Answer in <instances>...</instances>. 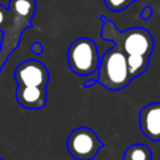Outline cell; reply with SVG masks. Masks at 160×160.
Instances as JSON below:
<instances>
[{
  "label": "cell",
  "instance_id": "cell-1",
  "mask_svg": "<svg viewBox=\"0 0 160 160\" xmlns=\"http://www.w3.org/2000/svg\"><path fill=\"white\" fill-rule=\"evenodd\" d=\"M9 16L2 29V41L0 45V74L9 56L18 48L25 29L32 26V18L36 11L35 0H10Z\"/></svg>",
  "mask_w": 160,
  "mask_h": 160
},
{
  "label": "cell",
  "instance_id": "cell-2",
  "mask_svg": "<svg viewBox=\"0 0 160 160\" xmlns=\"http://www.w3.org/2000/svg\"><path fill=\"white\" fill-rule=\"evenodd\" d=\"M100 19L102 21L101 38L104 40L112 41L114 45H116L126 56H151L155 48V41L152 35L145 28H130L125 31H120L118 26L105 15H101Z\"/></svg>",
  "mask_w": 160,
  "mask_h": 160
},
{
  "label": "cell",
  "instance_id": "cell-3",
  "mask_svg": "<svg viewBox=\"0 0 160 160\" xmlns=\"http://www.w3.org/2000/svg\"><path fill=\"white\" fill-rule=\"evenodd\" d=\"M96 72L98 82L111 91H119L126 88L132 80L129 72L126 55L116 45L102 55Z\"/></svg>",
  "mask_w": 160,
  "mask_h": 160
},
{
  "label": "cell",
  "instance_id": "cell-4",
  "mask_svg": "<svg viewBox=\"0 0 160 160\" xmlns=\"http://www.w3.org/2000/svg\"><path fill=\"white\" fill-rule=\"evenodd\" d=\"M70 70L80 76L94 74L99 66L98 46L90 38H78L74 40L66 54Z\"/></svg>",
  "mask_w": 160,
  "mask_h": 160
},
{
  "label": "cell",
  "instance_id": "cell-5",
  "mask_svg": "<svg viewBox=\"0 0 160 160\" xmlns=\"http://www.w3.org/2000/svg\"><path fill=\"white\" fill-rule=\"evenodd\" d=\"M102 148L104 142L96 132L86 126L74 129L66 139V150L76 160H92Z\"/></svg>",
  "mask_w": 160,
  "mask_h": 160
},
{
  "label": "cell",
  "instance_id": "cell-6",
  "mask_svg": "<svg viewBox=\"0 0 160 160\" xmlns=\"http://www.w3.org/2000/svg\"><path fill=\"white\" fill-rule=\"evenodd\" d=\"M14 78L18 86L46 89L49 82V71L41 61L36 59H28L16 66Z\"/></svg>",
  "mask_w": 160,
  "mask_h": 160
},
{
  "label": "cell",
  "instance_id": "cell-7",
  "mask_svg": "<svg viewBox=\"0 0 160 160\" xmlns=\"http://www.w3.org/2000/svg\"><path fill=\"white\" fill-rule=\"evenodd\" d=\"M139 126L150 141H160V101L150 102L140 110Z\"/></svg>",
  "mask_w": 160,
  "mask_h": 160
},
{
  "label": "cell",
  "instance_id": "cell-8",
  "mask_svg": "<svg viewBox=\"0 0 160 160\" xmlns=\"http://www.w3.org/2000/svg\"><path fill=\"white\" fill-rule=\"evenodd\" d=\"M15 98L18 104L25 109H30V110L42 109L46 104V89L18 86Z\"/></svg>",
  "mask_w": 160,
  "mask_h": 160
},
{
  "label": "cell",
  "instance_id": "cell-9",
  "mask_svg": "<svg viewBox=\"0 0 160 160\" xmlns=\"http://www.w3.org/2000/svg\"><path fill=\"white\" fill-rule=\"evenodd\" d=\"M126 61H128L129 72H130L131 78L134 79V78L140 76L141 74H144L148 70L150 58L142 56V55H128Z\"/></svg>",
  "mask_w": 160,
  "mask_h": 160
},
{
  "label": "cell",
  "instance_id": "cell-10",
  "mask_svg": "<svg viewBox=\"0 0 160 160\" xmlns=\"http://www.w3.org/2000/svg\"><path fill=\"white\" fill-rule=\"evenodd\" d=\"M122 160H152L150 149L144 144H132L125 152Z\"/></svg>",
  "mask_w": 160,
  "mask_h": 160
},
{
  "label": "cell",
  "instance_id": "cell-11",
  "mask_svg": "<svg viewBox=\"0 0 160 160\" xmlns=\"http://www.w3.org/2000/svg\"><path fill=\"white\" fill-rule=\"evenodd\" d=\"M135 1L138 0H104V4L109 10L114 12H120L124 11L129 5H131Z\"/></svg>",
  "mask_w": 160,
  "mask_h": 160
},
{
  "label": "cell",
  "instance_id": "cell-12",
  "mask_svg": "<svg viewBox=\"0 0 160 160\" xmlns=\"http://www.w3.org/2000/svg\"><path fill=\"white\" fill-rule=\"evenodd\" d=\"M8 16H9V9L0 4V32L2 31V29L6 24Z\"/></svg>",
  "mask_w": 160,
  "mask_h": 160
},
{
  "label": "cell",
  "instance_id": "cell-13",
  "mask_svg": "<svg viewBox=\"0 0 160 160\" xmlns=\"http://www.w3.org/2000/svg\"><path fill=\"white\" fill-rule=\"evenodd\" d=\"M151 15H152V9H151V6H145V8L142 9L141 14H140V16H141L142 20H149Z\"/></svg>",
  "mask_w": 160,
  "mask_h": 160
},
{
  "label": "cell",
  "instance_id": "cell-14",
  "mask_svg": "<svg viewBox=\"0 0 160 160\" xmlns=\"http://www.w3.org/2000/svg\"><path fill=\"white\" fill-rule=\"evenodd\" d=\"M31 50H32L34 54H41L42 50H44V48H42V45L40 42H34L32 46H31Z\"/></svg>",
  "mask_w": 160,
  "mask_h": 160
},
{
  "label": "cell",
  "instance_id": "cell-15",
  "mask_svg": "<svg viewBox=\"0 0 160 160\" xmlns=\"http://www.w3.org/2000/svg\"><path fill=\"white\" fill-rule=\"evenodd\" d=\"M98 82V80L96 79H91V80H88V81H85L84 84H82V86L84 88H89V86H92V85H95Z\"/></svg>",
  "mask_w": 160,
  "mask_h": 160
},
{
  "label": "cell",
  "instance_id": "cell-16",
  "mask_svg": "<svg viewBox=\"0 0 160 160\" xmlns=\"http://www.w3.org/2000/svg\"><path fill=\"white\" fill-rule=\"evenodd\" d=\"M0 160H4V159H2V158H0Z\"/></svg>",
  "mask_w": 160,
  "mask_h": 160
}]
</instances>
